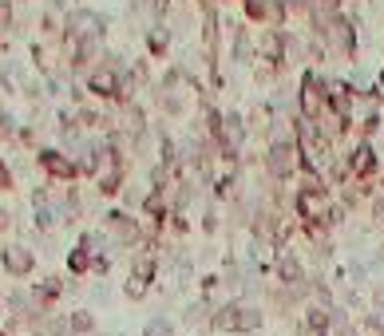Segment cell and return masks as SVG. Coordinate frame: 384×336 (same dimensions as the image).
<instances>
[{
	"mask_svg": "<svg viewBox=\"0 0 384 336\" xmlns=\"http://www.w3.org/2000/svg\"><path fill=\"white\" fill-rule=\"evenodd\" d=\"M171 328H167V321H151V328H147V336H167Z\"/></svg>",
	"mask_w": 384,
	"mask_h": 336,
	"instance_id": "obj_15",
	"label": "cell"
},
{
	"mask_svg": "<svg viewBox=\"0 0 384 336\" xmlns=\"http://www.w3.org/2000/svg\"><path fill=\"white\" fill-rule=\"evenodd\" d=\"M72 328H75V333H91V328H95V316H91V312H75Z\"/></svg>",
	"mask_w": 384,
	"mask_h": 336,
	"instance_id": "obj_13",
	"label": "cell"
},
{
	"mask_svg": "<svg viewBox=\"0 0 384 336\" xmlns=\"http://www.w3.org/2000/svg\"><path fill=\"white\" fill-rule=\"evenodd\" d=\"M273 269H277V277H282L285 285H305V265H301V257H293V253H277V261H273Z\"/></svg>",
	"mask_w": 384,
	"mask_h": 336,
	"instance_id": "obj_5",
	"label": "cell"
},
{
	"mask_svg": "<svg viewBox=\"0 0 384 336\" xmlns=\"http://www.w3.org/2000/svg\"><path fill=\"white\" fill-rule=\"evenodd\" d=\"M40 162H44V167H48V174H56V178H72V174H75V167L63 155H56V151H44V155H40Z\"/></svg>",
	"mask_w": 384,
	"mask_h": 336,
	"instance_id": "obj_11",
	"label": "cell"
},
{
	"mask_svg": "<svg viewBox=\"0 0 384 336\" xmlns=\"http://www.w3.org/2000/svg\"><path fill=\"white\" fill-rule=\"evenodd\" d=\"M91 91L103 99H115V96H123V84H119L115 72H91Z\"/></svg>",
	"mask_w": 384,
	"mask_h": 336,
	"instance_id": "obj_8",
	"label": "cell"
},
{
	"mask_svg": "<svg viewBox=\"0 0 384 336\" xmlns=\"http://www.w3.org/2000/svg\"><path fill=\"white\" fill-rule=\"evenodd\" d=\"M107 226H112L115 241H123V245H135V241L143 238L139 226H135V217H127V214H112V217H107Z\"/></svg>",
	"mask_w": 384,
	"mask_h": 336,
	"instance_id": "obj_6",
	"label": "cell"
},
{
	"mask_svg": "<svg viewBox=\"0 0 384 336\" xmlns=\"http://www.w3.org/2000/svg\"><path fill=\"white\" fill-rule=\"evenodd\" d=\"M68 265H72V273H87V269H95V257H91V253H87V245L79 241V250H72Z\"/></svg>",
	"mask_w": 384,
	"mask_h": 336,
	"instance_id": "obj_12",
	"label": "cell"
},
{
	"mask_svg": "<svg viewBox=\"0 0 384 336\" xmlns=\"http://www.w3.org/2000/svg\"><path fill=\"white\" fill-rule=\"evenodd\" d=\"M8 222H13V217H8L4 210H0V229H8Z\"/></svg>",
	"mask_w": 384,
	"mask_h": 336,
	"instance_id": "obj_18",
	"label": "cell"
},
{
	"mask_svg": "<svg viewBox=\"0 0 384 336\" xmlns=\"http://www.w3.org/2000/svg\"><path fill=\"white\" fill-rule=\"evenodd\" d=\"M329 324H333V312L325 309V305H309V312H305V333H309V336H325V333H329Z\"/></svg>",
	"mask_w": 384,
	"mask_h": 336,
	"instance_id": "obj_9",
	"label": "cell"
},
{
	"mask_svg": "<svg viewBox=\"0 0 384 336\" xmlns=\"http://www.w3.org/2000/svg\"><path fill=\"white\" fill-rule=\"evenodd\" d=\"M376 99H384V72H381V79H376Z\"/></svg>",
	"mask_w": 384,
	"mask_h": 336,
	"instance_id": "obj_17",
	"label": "cell"
},
{
	"mask_svg": "<svg viewBox=\"0 0 384 336\" xmlns=\"http://www.w3.org/2000/svg\"><path fill=\"white\" fill-rule=\"evenodd\" d=\"M266 167H270L273 178H293L301 170V146L298 139H277V143L270 146V158H266Z\"/></svg>",
	"mask_w": 384,
	"mask_h": 336,
	"instance_id": "obj_2",
	"label": "cell"
},
{
	"mask_svg": "<svg viewBox=\"0 0 384 336\" xmlns=\"http://www.w3.org/2000/svg\"><path fill=\"white\" fill-rule=\"evenodd\" d=\"M273 123H277V115L270 103H258L249 111V135H273Z\"/></svg>",
	"mask_w": 384,
	"mask_h": 336,
	"instance_id": "obj_10",
	"label": "cell"
},
{
	"mask_svg": "<svg viewBox=\"0 0 384 336\" xmlns=\"http://www.w3.org/2000/svg\"><path fill=\"white\" fill-rule=\"evenodd\" d=\"M372 174H376V151H372V143H360L357 151L348 155V178L372 182Z\"/></svg>",
	"mask_w": 384,
	"mask_h": 336,
	"instance_id": "obj_4",
	"label": "cell"
},
{
	"mask_svg": "<svg viewBox=\"0 0 384 336\" xmlns=\"http://www.w3.org/2000/svg\"><path fill=\"white\" fill-rule=\"evenodd\" d=\"M210 328L218 333H258L261 328V309L258 305H246V300H230L222 309H214Z\"/></svg>",
	"mask_w": 384,
	"mask_h": 336,
	"instance_id": "obj_1",
	"label": "cell"
},
{
	"mask_svg": "<svg viewBox=\"0 0 384 336\" xmlns=\"http://www.w3.org/2000/svg\"><path fill=\"white\" fill-rule=\"evenodd\" d=\"M4 269H8L13 277L32 273V253H28L24 245H8V250H4Z\"/></svg>",
	"mask_w": 384,
	"mask_h": 336,
	"instance_id": "obj_7",
	"label": "cell"
},
{
	"mask_svg": "<svg viewBox=\"0 0 384 336\" xmlns=\"http://www.w3.org/2000/svg\"><path fill=\"white\" fill-rule=\"evenodd\" d=\"M151 52H155V56L167 52V32H151Z\"/></svg>",
	"mask_w": 384,
	"mask_h": 336,
	"instance_id": "obj_14",
	"label": "cell"
},
{
	"mask_svg": "<svg viewBox=\"0 0 384 336\" xmlns=\"http://www.w3.org/2000/svg\"><path fill=\"white\" fill-rule=\"evenodd\" d=\"M155 273H159V261H155V253H139L135 265H131V277H127V297H143L151 289V281H155Z\"/></svg>",
	"mask_w": 384,
	"mask_h": 336,
	"instance_id": "obj_3",
	"label": "cell"
},
{
	"mask_svg": "<svg viewBox=\"0 0 384 336\" xmlns=\"http://www.w3.org/2000/svg\"><path fill=\"white\" fill-rule=\"evenodd\" d=\"M0 123H4V115H0Z\"/></svg>",
	"mask_w": 384,
	"mask_h": 336,
	"instance_id": "obj_19",
	"label": "cell"
},
{
	"mask_svg": "<svg viewBox=\"0 0 384 336\" xmlns=\"http://www.w3.org/2000/svg\"><path fill=\"white\" fill-rule=\"evenodd\" d=\"M4 186H13V178H8V170H4V162H0V190Z\"/></svg>",
	"mask_w": 384,
	"mask_h": 336,
	"instance_id": "obj_16",
	"label": "cell"
}]
</instances>
